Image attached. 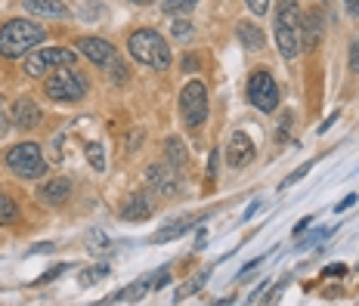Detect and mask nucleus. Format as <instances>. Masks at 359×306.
<instances>
[{"label":"nucleus","instance_id":"1","mask_svg":"<svg viewBox=\"0 0 359 306\" xmlns=\"http://www.w3.org/2000/svg\"><path fill=\"white\" fill-rule=\"evenodd\" d=\"M43 32L37 22H28V19H10L0 25V56L6 59H19L25 53H32V47L43 43Z\"/></svg>","mask_w":359,"mask_h":306},{"label":"nucleus","instance_id":"2","mask_svg":"<svg viewBox=\"0 0 359 306\" xmlns=\"http://www.w3.org/2000/svg\"><path fill=\"white\" fill-rule=\"evenodd\" d=\"M127 50H130V56L137 59V62H143L155 71H164L170 65V47L155 28H140V32H133L127 37Z\"/></svg>","mask_w":359,"mask_h":306},{"label":"nucleus","instance_id":"3","mask_svg":"<svg viewBox=\"0 0 359 306\" xmlns=\"http://www.w3.org/2000/svg\"><path fill=\"white\" fill-rule=\"evenodd\" d=\"M276 43L285 59H294L301 53V6L297 0H279L276 10Z\"/></svg>","mask_w":359,"mask_h":306},{"label":"nucleus","instance_id":"4","mask_svg":"<svg viewBox=\"0 0 359 306\" xmlns=\"http://www.w3.org/2000/svg\"><path fill=\"white\" fill-rule=\"evenodd\" d=\"M6 167L13 170L22 180H37V176L47 174V161L37 143H19L6 152Z\"/></svg>","mask_w":359,"mask_h":306},{"label":"nucleus","instance_id":"5","mask_svg":"<svg viewBox=\"0 0 359 306\" xmlns=\"http://www.w3.org/2000/svg\"><path fill=\"white\" fill-rule=\"evenodd\" d=\"M43 90H47V96L53 102H74V99H84L87 81H84V74H78L72 65H62V69H56L47 78Z\"/></svg>","mask_w":359,"mask_h":306},{"label":"nucleus","instance_id":"6","mask_svg":"<svg viewBox=\"0 0 359 306\" xmlns=\"http://www.w3.org/2000/svg\"><path fill=\"white\" fill-rule=\"evenodd\" d=\"M74 59H78V56H74V50L41 47V50H34V53L25 59L22 71H25L28 78H41V74H47V71H56V69H62V65H72Z\"/></svg>","mask_w":359,"mask_h":306},{"label":"nucleus","instance_id":"7","mask_svg":"<svg viewBox=\"0 0 359 306\" xmlns=\"http://www.w3.org/2000/svg\"><path fill=\"white\" fill-rule=\"evenodd\" d=\"M180 111H183L186 124L201 127L208 121V87L201 81H189L180 93Z\"/></svg>","mask_w":359,"mask_h":306},{"label":"nucleus","instance_id":"8","mask_svg":"<svg viewBox=\"0 0 359 306\" xmlns=\"http://www.w3.org/2000/svg\"><path fill=\"white\" fill-rule=\"evenodd\" d=\"M248 99H251V106L260 111H273L279 106V87H276L273 74L266 69H257L248 78Z\"/></svg>","mask_w":359,"mask_h":306},{"label":"nucleus","instance_id":"9","mask_svg":"<svg viewBox=\"0 0 359 306\" xmlns=\"http://www.w3.org/2000/svg\"><path fill=\"white\" fill-rule=\"evenodd\" d=\"M146 180L161 192V195H177L180 189V170L174 164H149L146 167Z\"/></svg>","mask_w":359,"mask_h":306},{"label":"nucleus","instance_id":"10","mask_svg":"<svg viewBox=\"0 0 359 306\" xmlns=\"http://www.w3.org/2000/svg\"><path fill=\"white\" fill-rule=\"evenodd\" d=\"M69 195H72V180H69V176H56V180L43 183L41 189H37V198H41L47 207L65 204V201H69Z\"/></svg>","mask_w":359,"mask_h":306},{"label":"nucleus","instance_id":"11","mask_svg":"<svg viewBox=\"0 0 359 306\" xmlns=\"http://www.w3.org/2000/svg\"><path fill=\"white\" fill-rule=\"evenodd\" d=\"M78 50L96 65H109L111 59H115V47H111L109 41H102V37H81Z\"/></svg>","mask_w":359,"mask_h":306},{"label":"nucleus","instance_id":"12","mask_svg":"<svg viewBox=\"0 0 359 306\" xmlns=\"http://www.w3.org/2000/svg\"><path fill=\"white\" fill-rule=\"evenodd\" d=\"M254 161V143L248 139V133L236 130L229 139V167H245Z\"/></svg>","mask_w":359,"mask_h":306},{"label":"nucleus","instance_id":"13","mask_svg":"<svg viewBox=\"0 0 359 306\" xmlns=\"http://www.w3.org/2000/svg\"><path fill=\"white\" fill-rule=\"evenodd\" d=\"M41 106L32 99V96H19L16 102H13V121L16 127H37L41 124Z\"/></svg>","mask_w":359,"mask_h":306},{"label":"nucleus","instance_id":"14","mask_svg":"<svg viewBox=\"0 0 359 306\" xmlns=\"http://www.w3.org/2000/svg\"><path fill=\"white\" fill-rule=\"evenodd\" d=\"M149 216H152V198H149V192H133L121 211V220L140 223V220H149Z\"/></svg>","mask_w":359,"mask_h":306},{"label":"nucleus","instance_id":"15","mask_svg":"<svg viewBox=\"0 0 359 306\" xmlns=\"http://www.w3.org/2000/svg\"><path fill=\"white\" fill-rule=\"evenodd\" d=\"M22 6H25L32 16H43V19H65L69 16V6H65L62 0H22Z\"/></svg>","mask_w":359,"mask_h":306},{"label":"nucleus","instance_id":"16","mask_svg":"<svg viewBox=\"0 0 359 306\" xmlns=\"http://www.w3.org/2000/svg\"><path fill=\"white\" fill-rule=\"evenodd\" d=\"M146 291H152V275H143V279H137L133 285L115 291L111 297H106V303H137L140 297L146 294Z\"/></svg>","mask_w":359,"mask_h":306},{"label":"nucleus","instance_id":"17","mask_svg":"<svg viewBox=\"0 0 359 306\" xmlns=\"http://www.w3.org/2000/svg\"><path fill=\"white\" fill-rule=\"evenodd\" d=\"M301 47H316L319 37H323V16L319 10H310L306 16H301Z\"/></svg>","mask_w":359,"mask_h":306},{"label":"nucleus","instance_id":"18","mask_svg":"<svg viewBox=\"0 0 359 306\" xmlns=\"http://www.w3.org/2000/svg\"><path fill=\"white\" fill-rule=\"evenodd\" d=\"M198 220H201V216H183V220H177V223H168L161 232L152 235V244H164V242H174V238L186 235L192 226H198Z\"/></svg>","mask_w":359,"mask_h":306},{"label":"nucleus","instance_id":"19","mask_svg":"<svg viewBox=\"0 0 359 306\" xmlns=\"http://www.w3.org/2000/svg\"><path fill=\"white\" fill-rule=\"evenodd\" d=\"M236 34H238V41H242L245 50H264L266 47V37H264V32H260L257 25H254V22H238Z\"/></svg>","mask_w":359,"mask_h":306},{"label":"nucleus","instance_id":"20","mask_svg":"<svg viewBox=\"0 0 359 306\" xmlns=\"http://www.w3.org/2000/svg\"><path fill=\"white\" fill-rule=\"evenodd\" d=\"M211 279V270H198L192 279H186L183 285L177 288V294H174V303H180V300H186V297H192V294H198L201 288H205V281Z\"/></svg>","mask_w":359,"mask_h":306},{"label":"nucleus","instance_id":"21","mask_svg":"<svg viewBox=\"0 0 359 306\" xmlns=\"http://www.w3.org/2000/svg\"><path fill=\"white\" fill-rule=\"evenodd\" d=\"M87 248H90V253H106L111 248V238L106 232H100V229H90L87 232Z\"/></svg>","mask_w":359,"mask_h":306},{"label":"nucleus","instance_id":"22","mask_svg":"<svg viewBox=\"0 0 359 306\" xmlns=\"http://www.w3.org/2000/svg\"><path fill=\"white\" fill-rule=\"evenodd\" d=\"M168 164H174L177 170L186 164V146H183V139H177V137L168 139Z\"/></svg>","mask_w":359,"mask_h":306},{"label":"nucleus","instance_id":"23","mask_svg":"<svg viewBox=\"0 0 359 306\" xmlns=\"http://www.w3.org/2000/svg\"><path fill=\"white\" fill-rule=\"evenodd\" d=\"M16 220H19V207H16V201L0 192V226H4V223H16Z\"/></svg>","mask_w":359,"mask_h":306},{"label":"nucleus","instance_id":"24","mask_svg":"<svg viewBox=\"0 0 359 306\" xmlns=\"http://www.w3.org/2000/svg\"><path fill=\"white\" fill-rule=\"evenodd\" d=\"M84 152H87L90 167H93V170H106V152H102V146H100V143H87V146H84Z\"/></svg>","mask_w":359,"mask_h":306},{"label":"nucleus","instance_id":"25","mask_svg":"<svg viewBox=\"0 0 359 306\" xmlns=\"http://www.w3.org/2000/svg\"><path fill=\"white\" fill-rule=\"evenodd\" d=\"M198 6V0H164V10L170 13V16H186V13H192Z\"/></svg>","mask_w":359,"mask_h":306},{"label":"nucleus","instance_id":"26","mask_svg":"<svg viewBox=\"0 0 359 306\" xmlns=\"http://www.w3.org/2000/svg\"><path fill=\"white\" fill-rule=\"evenodd\" d=\"M106 275H109V266H93L90 272H81V285L90 288V285H96L100 279H106Z\"/></svg>","mask_w":359,"mask_h":306},{"label":"nucleus","instance_id":"27","mask_svg":"<svg viewBox=\"0 0 359 306\" xmlns=\"http://www.w3.org/2000/svg\"><path fill=\"white\" fill-rule=\"evenodd\" d=\"M306 170H310V164H304V167H297V170H294V174H288V176H285V180H282V183H279V189H282V192H285V189H288V186H294L297 180H304V176H306Z\"/></svg>","mask_w":359,"mask_h":306},{"label":"nucleus","instance_id":"28","mask_svg":"<svg viewBox=\"0 0 359 306\" xmlns=\"http://www.w3.org/2000/svg\"><path fill=\"white\" fill-rule=\"evenodd\" d=\"M170 32H174V37H183L186 41V37L192 34V25L186 19H177V22H170Z\"/></svg>","mask_w":359,"mask_h":306},{"label":"nucleus","instance_id":"29","mask_svg":"<svg viewBox=\"0 0 359 306\" xmlns=\"http://www.w3.org/2000/svg\"><path fill=\"white\" fill-rule=\"evenodd\" d=\"M332 232H334V229H319V232H313L310 238H304V244H301V248H313V244H316V242H325V238L332 235Z\"/></svg>","mask_w":359,"mask_h":306},{"label":"nucleus","instance_id":"30","mask_svg":"<svg viewBox=\"0 0 359 306\" xmlns=\"http://www.w3.org/2000/svg\"><path fill=\"white\" fill-rule=\"evenodd\" d=\"M111 78H115V84H124V81H127V69H124V65L121 62H118V59H111Z\"/></svg>","mask_w":359,"mask_h":306},{"label":"nucleus","instance_id":"31","mask_svg":"<svg viewBox=\"0 0 359 306\" xmlns=\"http://www.w3.org/2000/svg\"><path fill=\"white\" fill-rule=\"evenodd\" d=\"M248 4V10L254 13V16H264V13L269 10V0H245Z\"/></svg>","mask_w":359,"mask_h":306},{"label":"nucleus","instance_id":"32","mask_svg":"<svg viewBox=\"0 0 359 306\" xmlns=\"http://www.w3.org/2000/svg\"><path fill=\"white\" fill-rule=\"evenodd\" d=\"M168 279H170V272L168 270H158V272H152V288L158 291V288H164L168 285Z\"/></svg>","mask_w":359,"mask_h":306},{"label":"nucleus","instance_id":"33","mask_svg":"<svg viewBox=\"0 0 359 306\" xmlns=\"http://www.w3.org/2000/svg\"><path fill=\"white\" fill-rule=\"evenodd\" d=\"M350 71L359 74V41L350 43Z\"/></svg>","mask_w":359,"mask_h":306},{"label":"nucleus","instance_id":"34","mask_svg":"<svg viewBox=\"0 0 359 306\" xmlns=\"http://www.w3.org/2000/svg\"><path fill=\"white\" fill-rule=\"evenodd\" d=\"M356 204V192H353V195H347V198H344V201H338V204H334V211H347V207H353Z\"/></svg>","mask_w":359,"mask_h":306},{"label":"nucleus","instance_id":"35","mask_svg":"<svg viewBox=\"0 0 359 306\" xmlns=\"http://www.w3.org/2000/svg\"><path fill=\"white\" fill-rule=\"evenodd\" d=\"M140 139H143V130H137V133H133V137H127V152H137V143H140Z\"/></svg>","mask_w":359,"mask_h":306},{"label":"nucleus","instance_id":"36","mask_svg":"<svg viewBox=\"0 0 359 306\" xmlns=\"http://www.w3.org/2000/svg\"><path fill=\"white\" fill-rule=\"evenodd\" d=\"M53 251H56V244L43 242V244H34V248H32V251H28V253H53Z\"/></svg>","mask_w":359,"mask_h":306},{"label":"nucleus","instance_id":"37","mask_svg":"<svg viewBox=\"0 0 359 306\" xmlns=\"http://www.w3.org/2000/svg\"><path fill=\"white\" fill-rule=\"evenodd\" d=\"M62 270H65V266H56V270H50L47 275H41V279H37V285H47V281H50V279H56V275L62 272Z\"/></svg>","mask_w":359,"mask_h":306},{"label":"nucleus","instance_id":"38","mask_svg":"<svg viewBox=\"0 0 359 306\" xmlns=\"http://www.w3.org/2000/svg\"><path fill=\"white\" fill-rule=\"evenodd\" d=\"M217 158H220V152H211V164H208V176H217Z\"/></svg>","mask_w":359,"mask_h":306},{"label":"nucleus","instance_id":"39","mask_svg":"<svg viewBox=\"0 0 359 306\" xmlns=\"http://www.w3.org/2000/svg\"><path fill=\"white\" fill-rule=\"evenodd\" d=\"M344 272H347V266H344V263H332L325 270V275H344Z\"/></svg>","mask_w":359,"mask_h":306},{"label":"nucleus","instance_id":"40","mask_svg":"<svg viewBox=\"0 0 359 306\" xmlns=\"http://www.w3.org/2000/svg\"><path fill=\"white\" fill-rule=\"evenodd\" d=\"M344 6H347L350 16H359V0H344Z\"/></svg>","mask_w":359,"mask_h":306},{"label":"nucleus","instance_id":"41","mask_svg":"<svg viewBox=\"0 0 359 306\" xmlns=\"http://www.w3.org/2000/svg\"><path fill=\"white\" fill-rule=\"evenodd\" d=\"M6 130H10V124H6V115H4V109H0V139L6 137Z\"/></svg>","mask_w":359,"mask_h":306},{"label":"nucleus","instance_id":"42","mask_svg":"<svg viewBox=\"0 0 359 306\" xmlns=\"http://www.w3.org/2000/svg\"><path fill=\"white\" fill-rule=\"evenodd\" d=\"M310 220H313V216H304V220H301V223H297V226H294V235H301V232H304V229H306V226H310Z\"/></svg>","mask_w":359,"mask_h":306},{"label":"nucleus","instance_id":"43","mask_svg":"<svg viewBox=\"0 0 359 306\" xmlns=\"http://www.w3.org/2000/svg\"><path fill=\"white\" fill-rule=\"evenodd\" d=\"M205 242H208V232H198V238H196V251L205 248Z\"/></svg>","mask_w":359,"mask_h":306},{"label":"nucleus","instance_id":"44","mask_svg":"<svg viewBox=\"0 0 359 306\" xmlns=\"http://www.w3.org/2000/svg\"><path fill=\"white\" fill-rule=\"evenodd\" d=\"M257 207H260L257 201H254V204H248V211H245V220H251V216H254V211H257Z\"/></svg>","mask_w":359,"mask_h":306},{"label":"nucleus","instance_id":"45","mask_svg":"<svg viewBox=\"0 0 359 306\" xmlns=\"http://www.w3.org/2000/svg\"><path fill=\"white\" fill-rule=\"evenodd\" d=\"M130 4H140V6H146V4H155V0H130Z\"/></svg>","mask_w":359,"mask_h":306}]
</instances>
